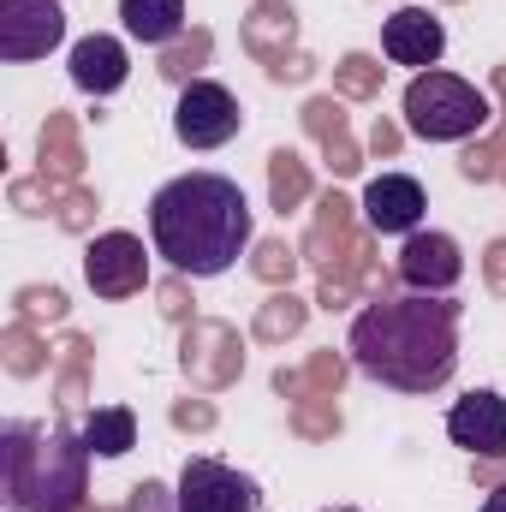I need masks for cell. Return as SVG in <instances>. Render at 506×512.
I'll list each match as a JSON object with an SVG mask.
<instances>
[{
	"label": "cell",
	"instance_id": "cell-1",
	"mask_svg": "<svg viewBox=\"0 0 506 512\" xmlns=\"http://www.w3.org/2000/svg\"><path fill=\"white\" fill-rule=\"evenodd\" d=\"M346 346L370 382L393 393H435L459 370V304L447 292H405L364 304Z\"/></svg>",
	"mask_w": 506,
	"mask_h": 512
},
{
	"label": "cell",
	"instance_id": "cell-2",
	"mask_svg": "<svg viewBox=\"0 0 506 512\" xmlns=\"http://www.w3.org/2000/svg\"><path fill=\"white\" fill-rule=\"evenodd\" d=\"M256 215L239 179L227 173H179L149 197V239L173 274L215 280L251 251Z\"/></svg>",
	"mask_w": 506,
	"mask_h": 512
},
{
	"label": "cell",
	"instance_id": "cell-3",
	"mask_svg": "<svg viewBox=\"0 0 506 512\" xmlns=\"http://www.w3.org/2000/svg\"><path fill=\"white\" fill-rule=\"evenodd\" d=\"M90 447L72 429L6 423L0 435V489L12 512H78L90 495Z\"/></svg>",
	"mask_w": 506,
	"mask_h": 512
},
{
	"label": "cell",
	"instance_id": "cell-4",
	"mask_svg": "<svg viewBox=\"0 0 506 512\" xmlns=\"http://www.w3.org/2000/svg\"><path fill=\"white\" fill-rule=\"evenodd\" d=\"M405 126L417 137H429V143H465V137H477L489 126V96L471 78L441 72V66L411 72V84H405Z\"/></svg>",
	"mask_w": 506,
	"mask_h": 512
},
{
	"label": "cell",
	"instance_id": "cell-5",
	"mask_svg": "<svg viewBox=\"0 0 506 512\" xmlns=\"http://www.w3.org/2000/svg\"><path fill=\"white\" fill-rule=\"evenodd\" d=\"M245 126V108H239V96L227 90V84H215V78H191L185 90H179V102H173V137L185 143V149H221V143H233Z\"/></svg>",
	"mask_w": 506,
	"mask_h": 512
},
{
	"label": "cell",
	"instance_id": "cell-6",
	"mask_svg": "<svg viewBox=\"0 0 506 512\" xmlns=\"http://www.w3.org/2000/svg\"><path fill=\"white\" fill-rule=\"evenodd\" d=\"M262 495L245 471L221 465V459H185L179 471V495H173V512H256Z\"/></svg>",
	"mask_w": 506,
	"mask_h": 512
},
{
	"label": "cell",
	"instance_id": "cell-7",
	"mask_svg": "<svg viewBox=\"0 0 506 512\" xmlns=\"http://www.w3.org/2000/svg\"><path fill=\"white\" fill-rule=\"evenodd\" d=\"M66 42V6L60 0H0V60L24 66Z\"/></svg>",
	"mask_w": 506,
	"mask_h": 512
},
{
	"label": "cell",
	"instance_id": "cell-8",
	"mask_svg": "<svg viewBox=\"0 0 506 512\" xmlns=\"http://www.w3.org/2000/svg\"><path fill=\"white\" fill-rule=\"evenodd\" d=\"M84 280H90L96 298H131V292H143V280H149L143 239H131V233H102V239L84 251Z\"/></svg>",
	"mask_w": 506,
	"mask_h": 512
},
{
	"label": "cell",
	"instance_id": "cell-9",
	"mask_svg": "<svg viewBox=\"0 0 506 512\" xmlns=\"http://www.w3.org/2000/svg\"><path fill=\"white\" fill-rule=\"evenodd\" d=\"M381 54H387L393 66L429 72V66H441V54H447V24H441L429 6H399V12L381 24Z\"/></svg>",
	"mask_w": 506,
	"mask_h": 512
},
{
	"label": "cell",
	"instance_id": "cell-10",
	"mask_svg": "<svg viewBox=\"0 0 506 512\" xmlns=\"http://www.w3.org/2000/svg\"><path fill=\"white\" fill-rule=\"evenodd\" d=\"M459 274H465L459 239H447V233H423V227L405 233V245H399V280H405L411 292H453Z\"/></svg>",
	"mask_w": 506,
	"mask_h": 512
},
{
	"label": "cell",
	"instance_id": "cell-11",
	"mask_svg": "<svg viewBox=\"0 0 506 512\" xmlns=\"http://www.w3.org/2000/svg\"><path fill=\"white\" fill-rule=\"evenodd\" d=\"M423 209H429V197L411 173H381V179L364 185V221L376 233H417Z\"/></svg>",
	"mask_w": 506,
	"mask_h": 512
},
{
	"label": "cell",
	"instance_id": "cell-12",
	"mask_svg": "<svg viewBox=\"0 0 506 512\" xmlns=\"http://www.w3.org/2000/svg\"><path fill=\"white\" fill-rule=\"evenodd\" d=\"M447 435L453 447L477 453V459H501L506 453V399L501 393H471L447 411Z\"/></svg>",
	"mask_w": 506,
	"mask_h": 512
},
{
	"label": "cell",
	"instance_id": "cell-13",
	"mask_svg": "<svg viewBox=\"0 0 506 512\" xmlns=\"http://www.w3.org/2000/svg\"><path fill=\"white\" fill-rule=\"evenodd\" d=\"M131 78V54L120 36H84V42H72V84L84 90V96H114L120 84Z\"/></svg>",
	"mask_w": 506,
	"mask_h": 512
},
{
	"label": "cell",
	"instance_id": "cell-14",
	"mask_svg": "<svg viewBox=\"0 0 506 512\" xmlns=\"http://www.w3.org/2000/svg\"><path fill=\"white\" fill-rule=\"evenodd\" d=\"M120 24H126L131 42L161 48L185 30V0H120Z\"/></svg>",
	"mask_w": 506,
	"mask_h": 512
},
{
	"label": "cell",
	"instance_id": "cell-15",
	"mask_svg": "<svg viewBox=\"0 0 506 512\" xmlns=\"http://www.w3.org/2000/svg\"><path fill=\"white\" fill-rule=\"evenodd\" d=\"M78 435H84V447L96 459H126L131 447H137V417H131L126 405H96Z\"/></svg>",
	"mask_w": 506,
	"mask_h": 512
},
{
	"label": "cell",
	"instance_id": "cell-16",
	"mask_svg": "<svg viewBox=\"0 0 506 512\" xmlns=\"http://www.w3.org/2000/svg\"><path fill=\"white\" fill-rule=\"evenodd\" d=\"M483 512H506V483L495 489V495H489V501H483Z\"/></svg>",
	"mask_w": 506,
	"mask_h": 512
},
{
	"label": "cell",
	"instance_id": "cell-17",
	"mask_svg": "<svg viewBox=\"0 0 506 512\" xmlns=\"http://www.w3.org/2000/svg\"><path fill=\"white\" fill-rule=\"evenodd\" d=\"M328 512H358V507H328Z\"/></svg>",
	"mask_w": 506,
	"mask_h": 512
}]
</instances>
